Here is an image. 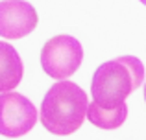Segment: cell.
<instances>
[{
  "label": "cell",
  "mask_w": 146,
  "mask_h": 140,
  "mask_svg": "<svg viewBox=\"0 0 146 140\" xmlns=\"http://www.w3.org/2000/svg\"><path fill=\"white\" fill-rule=\"evenodd\" d=\"M144 65L135 55H120L94 70L91 96L102 109H115L144 83Z\"/></svg>",
  "instance_id": "6da1fadb"
},
{
  "label": "cell",
  "mask_w": 146,
  "mask_h": 140,
  "mask_svg": "<svg viewBox=\"0 0 146 140\" xmlns=\"http://www.w3.org/2000/svg\"><path fill=\"white\" fill-rule=\"evenodd\" d=\"M87 94L74 81H57L41 101V124L52 135L67 137L82 127L87 112Z\"/></svg>",
  "instance_id": "7a4b0ae2"
},
{
  "label": "cell",
  "mask_w": 146,
  "mask_h": 140,
  "mask_svg": "<svg viewBox=\"0 0 146 140\" xmlns=\"http://www.w3.org/2000/svg\"><path fill=\"white\" fill-rule=\"evenodd\" d=\"M83 61V48L70 35H56L41 48V66L44 74L65 81L80 68Z\"/></svg>",
  "instance_id": "3957f363"
},
{
  "label": "cell",
  "mask_w": 146,
  "mask_h": 140,
  "mask_svg": "<svg viewBox=\"0 0 146 140\" xmlns=\"http://www.w3.org/2000/svg\"><path fill=\"white\" fill-rule=\"evenodd\" d=\"M37 122V109L32 100L19 92L0 94V135L19 138L30 133Z\"/></svg>",
  "instance_id": "277c9868"
},
{
  "label": "cell",
  "mask_w": 146,
  "mask_h": 140,
  "mask_svg": "<svg viewBox=\"0 0 146 140\" xmlns=\"http://www.w3.org/2000/svg\"><path fill=\"white\" fill-rule=\"evenodd\" d=\"M35 7L24 0H2L0 2V37L22 39L37 28Z\"/></svg>",
  "instance_id": "5b68a950"
},
{
  "label": "cell",
  "mask_w": 146,
  "mask_h": 140,
  "mask_svg": "<svg viewBox=\"0 0 146 140\" xmlns=\"http://www.w3.org/2000/svg\"><path fill=\"white\" fill-rule=\"evenodd\" d=\"M22 59L9 43L0 41V92H13L22 79Z\"/></svg>",
  "instance_id": "8992f818"
},
{
  "label": "cell",
  "mask_w": 146,
  "mask_h": 140,
  "mask_svg": "<svg viewBox=\"0 0 146 140\" xmlns=\"http://www.w3.org/2000/svg\"><path fill=\"white\" fill-rule=\"evenodd\" d=\"M126 116H128V105L126 103L118 105L115 109H102L93 101V103L87 105V112H85V118L93 126L100 127V129H106V131L118 129L126 122Z\"/></svg>",
  "instance_id": "52a82bcc"
},
{
  "label": "cell",
  "mask_w": 146,
  "mask_h": 140,
  "mask_svg": "<svg viewBox=\"0 0 146 140\" xmlns=\"http://www.w3.org/2000/svg\"><path fill=\"white\" fill-rule=\"evenodd\" d=\"M144 101H146V83H144Z\"/></svg>",
  "instance_id": "ba28073f"
},
{
  "label": "cell",
  "mask_w": 146,
  "mask_h": 140,
  "mask_svg": "<svg viewBox=\"0 0 146 140\" xmlns=\"http://www.w3.org/2000/svg\"><path fill=\"white\" fill-rule=\"evenodd\" d=\"M139 2H143V4H144V6H146V0H139Z\"/></svg>",
  "instance_id": "9c48e42d"
}]
</instances>
